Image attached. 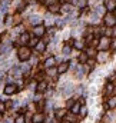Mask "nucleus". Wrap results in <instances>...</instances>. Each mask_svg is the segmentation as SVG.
Segmentation results:
<instances>
[{
	"label": "nucleus",
	"instance_id": "f257e3e1",
	"mask_svg": "<svg viewBox=\"0 0 116 123\" xmlns=\"http://www.w3.org/2000/svg\"><path fill=\"white\" fill-rule=\"evenodd\" d=\"M30 54H32V52H30V49H29L27 46H22V47H19V50H17V57H19L20 60H27V59L30 57Z\"/></svg>",
	"mask_w": 116,
	"mask_h": 123
},
{
	"label": "nucleus",
	"instance_id": "f03ea898",
	"mask_svg": "<svg viewBox=\"0 0 116 123\" xmlns=\"http://www.w3.org/2000/svg\"><path fill=\"white\" fill-rule=\"evenodd\" d=\"M4 95L6 96H11V95H14L16 92H17V86L16 85H11V83H9V85H6L4 86Z\"/></svg>",
	"mask_w": 116,
	"mask_h": 123
},
{
	"label": "nucleus",
	"instance_id": "7ed1b4c3",
	"mask_svg": "<svg viewBox=\"0 0 116 123\" xmlns=\"http://www.w3.org/2000/svg\"><path fill=\"white\" fill-rule=\"evenodd\" d=\"M105 24H106V26H115L116 24V17L112 13L105 14Z\"/></svg>",
	"mask_w": 116,
	"mask_h": 123
},
{
	"label": "nucleus",
	"instance_id": "20e7f679",
	"mask_svg": "<svg viewBox=\"0 0 116 123\" xmlns=\"http://www.w3.org/2000/svg\"><path fill=\"white\" fill-rule=\"evenodd\" d=\"M44 27L42 26V24H39V26H34V29H33V33H34V36L36 37H42L43 34H44Z\"/></svg>",
	"mask_w": 116,
	"mask_h": 123
},
{
	"label": "nucleus",
	"instance_id": "39448f33",
	"mask_svg": "<svg viewBox=\"0 0 116 123\" xmlns=\"http://www.w3.org/2000/svg\"><path fill=\"white\" fill-rule=\"evenodd\" d=\"M105 9H108L109 11H113L116 9V0H105Z\"/></svg>",
	"mask_w": 116,
	"mask_h": 123
},
{
	"label": "nucleus",
	"instance_id": "423d86ee",
	"mask_svg": "<svg viewBox=\"0 0 116 123\" xmlns=\"http://www.w3.org/2000/svg\"><path fill=\"white\" fill-rule=\"evenodd\" d=\"M30 23H32L33 26H39V24H42V17L37 16V14H33V16L30 17Z\"/></svg>",
	"mask_w": 116,
	"mask_h": 123
},
{
	"label": "nucleus",
	"instance_id": "0eeeda50",
	"mask_svg": "<svg viewBox=\"0 0 116 123\" xmlns=\"http://www.w3.org/2000/svg\"><path fill=\"white\" fill-rule=\"evenodd\" d=\"M46 89H47V83H46L44 80H42V82H39V83H37V87H36V90H37L39 93H43V92H46Z\"/></svg>",
	"mask_w": 116,
	"mask_h": 123
},
{
	"label": "nucleus",
	"instance_id": "6e6552de",
	"mask_svg": "<svg viewBox=\"0 0 116 123\" xmlns=\"http://www.w3.org/2000/svg\"><path fill=\"white\" fill-rule=\"evenodd\" d=\"M30 40V36H29V33H23V34H20V37H19V43L20 44H26L27 42Z\"/></svg>",
	"mask_w": 116,
	"mask_h": 123
},
{
	"label": "nucleus",
	"instance_id": "1a4fd4ad",
	"mask_svg": "<svg viewBox=\"0 0 116 123\" xmlns=\"http://www.w3.org/2000/svg\"><path fill=\"white\" fill-rule=\"evenodd\" d=\"M55 63H56V59H55V57H47V59L44 60V67L50 69V67L55 66Z\"/></svg>",
	"mask_w": 116,
	"mask_h": 123
},
{
	"label": "nucleus",
	"instance_id": "9d476101",
	"mask_svg": "<svg viewBox=\"0 0 116 123\" xmlns=\"http://www.w3.org/2000/svg\"><path fill=\"white\" fill-rule=\"evenodd\" d=\"M63 95H66V96H69L72 92H73V86H72V83H67V85H65L63 86Z\"/></svg>",
	"mask_w": 116,
	"mask_h": 123
},
{
	"label": "nucleus",
	"instance_id": "9b49d317",
	"mask_svg": "<svg viewBox=\"0 0 116 123\" xmlns=\"http://www.w3.org/2000/svg\"><path fill=\"white\" fill-rule=\"evenodd\" d=\"M108 46H109V39L108 37H102L100 43H99V49H108Z\"/></svg>",
	"mask_w": 116,
	"mask_h": 123
},
{
	"label": "nucleus",
	"instance_id": "f8f14e48",
	"mask_svg": "<svg viewBox=\"0 0 116 123\" xmlns=\"http://www.w3.org/2000/svg\"><path fill=\"white\" fill-rule=\"evenodd\" d=\"M43 119H44V116L42 113H36L32 120H33V123H43Z\"/></svg>",
	"mask_w": 116,
	"mask_h": 123
},
{
	"label": "nucleus",
	"instance_id": "ddd939ff",
	"mask_svg": "<svg viewBox=\"0 0 116 123\" xmlns=\"http://www.w3.org/2000/svg\"><path fill=\"white\" fill-rule=\"evenodd\" d=\"M44 49H46V42H39V43L36 44V50H37L39 53H43Z\"/></svg>",
	"mask_w": 116,
	"mask_h": 123
},
{
	"label": "nucleus",
	"instance_id": "4468645a",
	"mask_svg": "<svg viewBox=\"0 0 116 123\" xmlns=\"http://www.w3.org/2000/svg\"><path fill=\"white\" fill-rule=\"evenodd\" d=\"M20 75H22L20 67H13V69H11V76H13L14 79H19V77H20Z\"/></svg>",
	"mask_w": 116,
	"mask_h": 123
},
{
	"label": "nucleus",
	"instance_id": "2eb2a0df",
	"mask_svg": "<svg viewBox=\"0 0 116 123\" xmlns=\"http://www.w3.org/2000/svg\"><path fill=\"white\" fill-rule=\"evenodd\" d=\"M69 64H70V63H62V64L57 67V73H65V72L69 69Z\"/></svg>",
	"mask_w": 116,
	"mask_h": 123
},
{
	"label": "nucleus",
	"instance_id": "dca6fc26",
	"mask_svg": "<svg viewBox=\"0 0 116 123\" xmlns=\"http://www.w3.org/2000/svg\"><path fill=\"white\" fill-rule=\"evenodd\" d=\"M49 11L50 13H59L60 11V6L56 3V4H52V6H49Z\"/></svg>",
	"mask_w": 116,
	"mask_h": 123
},
{
	"label": "nucleus",
	"instance_id": "f3484780",
	"mask_svg": "<svg viewBox=\"0 0 116 123\" xmlns=\"http://www.w3.org/2000/svg\"><path fill=\"white\" fill-rule=\"evenodd\" d=\"M30 66H32V64H29V63H23V64H22V67H20V70H22V73H24V75H27V73L30 72Z\"/></svg>",
	"mask_w": 116,
	"mask_h": 123
},
{
	"label": "nucleus",
	"instance_id": "a211bd4d",
	"mask_svg": "<svg viewBox=\"0 0 116 123\" xmlns=\"http://www.w3.org/2000/svg\"><path fill=\"white\" fill-rule=\"evenodd\" d=\"M80 107H82V106H80L79 103H75V105H73V106L70 107V112H72L73 115H77V113L80 112Z\"/></svg>",
	"mask_w": 116,
	"mask_h": 123
},
{
	"label": "nucleus",
	"instance_id": "6ab92c4d",
	"mask_svg": "<svg viewBox=\"0 0 116 123\" xmlns=\"http://www.w3.org/2000/svg\"><path fill=\"white\" fill-rule=\"evenodd\" d=\"M55 115H56V118H57V119H62V118L66 115V110H65V109H57Z\"/></svg>",
	"mask_w": 116,
	"mask_h": 123
},
{
	"label": "nucleus",
	"instance_id": "aec40b11",
	"mask_svg": "<svg viewBox=\"0 0 116 123\" xmlns=\"http://www.w3.org/2000/svg\"><path fill=\"white\" fill-rule=\"evenodd\" d=\"M9 4H10V1H9V0H1V11H3V13H4V11H7Z\"/></svg>",
	"mask_w": 116,
	"mask_h": 123
},
{
	"label": "nucleus",
	"instance_id": "412c9836",
	"mask_svg": "<svg viewBox=\"0 0 116 123\" xmlns=\"http://www.w3.org/2000/svg\"><path fill=\"white\" fill-rule=\"evenodd\" d=\"M108 107H110V109L116 107V96H113V97L109 99V102H108Z\"/></svg>",
	"mask_w": 116,
	"mask_h": 123
},
{
	"label": "nucleus",
	"instance_id": "4be33fe9",
	"mask_svg": "<svg viewBox=\"0 0 116 123\" xmlns=\"http://www.w3.org/2000/svg\"><path fill=\"white\" fill-rule=\"evenodd\" d=\"M106 59H108V53H106V52H100L99 56H98V60H99V62H105Z\"/></svg>",
	"mask_w": 116,
	"mask_h": 123
},
{
	"label": "nucleus",
	"instance_id": "5701e85b",
	"mask_svg": "<svg viewBox=\"0 0 116 123\" xmlns=\"http://www.w3.org/2000/svg\"><path fill=\"white\" fill-rule=\"evenodd\" d=\"M76 4H77V7H79V9H85V7H86V4H88V0H77V1H76Z\"/></svg>",
	"mask_w": 116,
	"mask_h": 123
},
{
	"label": "nucleus",
	"instance_id": "b1692460",
	"mask_svg": "<svg viewBox=\"0 0 116 123\" xmlns=\"http://www.w3.org/2000/svg\"><path fill=\"white\" fill-rule=\"evenodd\" d=\"M13 21H14V17H13V16H7L6 20H4V24H6V26H10Z\"/></svg>",
	"mask_w": 116,
	"mask_h": 123
},
{
	"label": "nucleus",
	"instance_id": "393cba45",
	"mask_svg": "<svg viewBox=\"0 0 116 123\" xmlns=\"http://www.w3.org/2000/svg\"><path fill=\"white\" fill-rule=\"evenodd\" d=\"M47 73H49V76H52V77H56V75H57V69H55V67H50V69L47 70Z\"/></svg>",
	"mask_w": 116,
	"mask_h": 123
},
{
	"label": "nucleus",
	"instance_id": "a878e982",
	"mask_svg": "<svg viewBox=\"0 0 116 123\" xmlns=\"http://www.w3.org/2000/svg\"><path fill=\"white\" fill-rule=\"evenodd\" d=\"M95 11H96V14H103L105 13V6H98L95 9Z\"/></svg>",
	"mask_w": 116,
	"mask_h": 123
},
{
	"label": "nucleus",
	"instance_id": "bb28decb",
	"mask_svg": "<svg viewBox=\"0 0 116 123\" xmlns=\"http://www.w3.org/2000/svg\"><path fill=\"white\" fill-rule=\"evenodd\" d=\"M24 122H26V119H24L23 115H19V116L16 118V120H14V123H24Z\"/></svg>",
	"mask_w": 116,
	"mask_h": 123
},
{
	"label": "nucleus",
	"instance_id": "cd10ccee",
	"mask_svg": "<svg viewBox=\"0 0 116 123\" xmlns=\"http://www.w3.org/2000/svg\"><path fill=\"white\" fill-rule=\"evenodd\" d=\"M37 43H39L37 39H30V40H29V46H30V47H36Z\"/></svg>",
	"mask_w": 116,
	"mask_h": 123
},
{
	"label": "nucleus",
	"instance_id": "c85d7f7f",
	"mask_svg": "<svg viewBox=\"0 0 116 123\" xmlns=\"http://www.w3.org/2000/svg\"><path fill=\"white\" fill-rule=\"evenodd\" d=\"M73 46H75L76 49H79V50H80V49H83V43H82V42H79V40H76V42L73 43Z\"/></svg>",
	"mask_w": 116,
	"mask_h": 123
},
{
	"label": "nucleus",
	"instance_id": "c756f323",
	"mask_svg": "<svg viewBox=\"0 0 116 123\" xmlns=\"http://www.w3.org/2000/svg\"><path fill=\"white\" fill-rule=\"evenodd\" d=\"M44 4H47V6H52V4H56V1L57 0H42Z\"/></svg>",
	"mask_w": 116,
	"mask_h": 123
},
{
	"label": "nucleus",
	"instance_id": "7c9ffc66",
	"mask_svg": "<svg viewBox=\"0 0 116 123\" xmlns=\"http://www.w3.org/2000/svg\"><path fill=\"white\" fill-rule=\"evenodd\" d=\"M76 76H77V77H83V67H82V66H80L79 70L76 72Z\"/></svg>",
	"mask_w": 116,
	"mask_h": 123
},
{
	"label": "nucleus",
	"instance_id": "2f4dec72",
	"mask_svg": "<svg viewBox=\"0 0 116 123\" xmlns=\"http://www.w3.org/2000/svg\"><path fill=\"white\" fill-rule=\"evenodd\" d=\"M112 90H113V85L112 83H108L106 85V93H110Z\"/></svg>",
	"mask_w": 116,
	"mask_h": 123
},
{
	"label": "nucleus",
	"instance_id": "473e14b6",
	"mask_svg": "<svg viewBox=\"0 0 116 123\" xmlns=\"http://www.w3.org/2000/svg\"><path fill=\"white\" fill-rule=\"evenodd\" d=\"M79 113H80L82 116H86V115H88V109H86L85 106H82V107H80V112H79Z\"/></svg>",
	"mask_w": 116,
	"mask_h": 123
},
{
	"label": "nucleus",
	"instance_id": "72a5a7b5",
	"mask_svg": "<svg viewBox=\"0 0 116 123\" xmlns=\"http://www.w3.org/2000/svg\"><path fill=\"white\" fill-rule=\"evenodd\" d=\"M62 10H63V11H67V13H69V11H70V10H72V6H70V4H65V6H63V9H62Z\"/></svg>",
	"mask_w": 116,
	"mask_h": 123
},
{
	"label": "nucleus",
	"instance_id": "f704fd0d",
	"mask_svg": "<svg viewBox=\"0 0 116 123\" xmlns=\"http://www.w3.org/2000/svg\"><path fill=\"white\" fill-rule=\"evenodd\" d=\"M62 52H63V54H69L70 53V46H65Z\"/></svg>",
	"mask_w": 116,
	"mask_h": 123
},
{
	"label": "nucleus",
	"instance_id": "c9c22d12",
	"mask_svg": "<svg viewBox=\"0 0 116 123\" xmlns=\"http://www.w3.org/2000/svg\"><path fill=\"white\" fill-rule=\"evenodd\" d=\"M86 59H88V56H86L85 53H83V54H80V57H79V60H80L82 63H83V62H86Z\"/></svg>",
	"mask_w": 116,
	"mask_h": 123
},
{
	"label": "nucleus",
	"instance_id": "e433bc0d",
	"mask_svg": "<svg viewBox=\"0 0 116 123\" xmlns=\"http://www.w3.org/2000/svg\"><path fill=\"white\" fill-rule=\"evenodd\" d=\"M36 87H37V85H36L34 82H32V83L29 85V89H30V90H33V89H36Z\"/></svg>",
	"mask_w": 116,
	"mask_h": 123
},
{
	"label": "nucleus",
	"instance_id": "4c0bfd02",
	"mask_svg": "<svg viewBox=\"0 0 116 123\" xmlns=\"http://www.w3.org/2000/svg\"><path fill=\"white\" fill-rule=\"evenodd\" d=\"M13 105H14V103H13V102H7V103H6V105H4V106H6V109H10V107H11V106H13Z\"/></svg>",
	"mask_w": 116,
	"mask_h": 123
},
{
	"label": "nucleus",
	"instance_id": "58836bf2",
	"mask_svg": "<svg viewBox=\"0 0 116 123\" xmlns=\"http://www.w3.org/2000/svg\"><path fill=\"white\" fill-rule=\"evenodd\" d=\"M3 110H6V106H4V103H3V102H0V113H1Z\"/></svg>",
	"mask_w": 116,
	"mask_h": 123
},
{
	"label": "nucleus",
	"instance_id": "ea45409f",
	"mask_svg": "<svg viewBox=\"0 0 116 123\" xmlns=\"http://www.w3.org/2000/svg\"><path fill=\"white\" fill-rule=\"evenodd\" d=\"M40 99H42V97H40V95H36V96H34V99H33V100H34V102H36V103H37V102H40Z\"/></svg>",
	"mask_w": 116,
	"mask_h": 123
},
{
	"label": "nucleus",
	"instance_id": "a19ab883",
	"mask_svg": "<svg viewBox=\"0 0 116 123\" xmlns=\"http://www.w3.org/2000/svg\"><path fill=\"white\" fill-rule=\"evenodd\" d=\"M73 105H75V102H73V100H69V102H67V107H72Z\"/></svg>",
	"mask_w": 116,
	"mask_h": 123
},
{
	"label": "nucleus",
	"instance_id": "79ce46f5",
	"mask_svg": "<svg viewBox=\"0 0 116 123\" xmlns=\"http://www.w3.org/2000/svg\"><path fill=\"white\" fill-rule=\"evenodd\" d=\"M4 76H6V73H4V72H3V70H0V79H3V77H4Z\"/></svg>",
	"mask_w": 116,
	"mask_h": 123
},
{
	"label": "nucleus",
	"instance_id": "37998d69",
	"mask_svg": "<svg viewBox=\"0 0 116 123\" xmlns=\"http://www.w3.org/2000/svg\"><path fill=\"white\" fill-rule=\"evenodd\" d=\"M4 123H13V120H11V119H6V120H4Z\"/></svg>",
	"mask_w": 116,
	"mask_h": 123
},
{
	"label": "nucleus",
	"instance_id": "c03bdc74",
	"mask_svg": "<svg viewBox=\"0 0 116 123\" xmlns=\"http://www.w3.org/2000/svg\"><path fill=\"white\" fill-rule=\"evenodd\" d=\"M112 34H113V36H115V37H116V27H115V29H113V32H112Z\"/></svg>",
	"mask_w": 116,
	"mask_h": 123
},
{
	"label": "nucleus",
	"instance_id": "a18cd8bd",
	"mask_svg": "<svg viewBox=\"0 0 116 123\" xmlns=\"http://www.w3.org/2000/svg\"><path fill=\"white\" fill-rule=\"evenodd\" d=\"M62 123H70V122H69V120H63Z\"/></svg>",
	"mask_w": 116,
	"mask_h": 123
},
{
	"label": "nucleus",
	"instance_id": "49530a36",
	"mask_svg": "<svg viewBox=\"0 0 116 123\" xmlns=\"http://www.w3.org/2000/svg\"><path fill=\"white\" fill-rule=\"evenodd\" d=\"M0 119H1V113H0Z\"/></svg>",
	"mask_w": 116,
	"mask_h": 123
}]
</instances>
